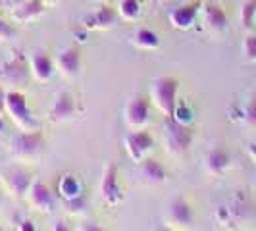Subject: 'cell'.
I'll return each instance as SVG.
<instances>
[{
    "label": "cell",
    "mask_w": 256,
    "mask_h": 231,
    "mask_svg": "<svg viewBox=\"0 0 256 231\" xmlns=\"http://www.w3.org/2000/svg\"><path fill=\"white\" fill-rule=\"evenodd\" d=\"M180 81L172 76H160L150 83V98L164 116H174L178 108Z\"/></svg>",
    "instance_id": "6da1fadb"
},
{
    "label": "cell",
    "mask_w": 256,
    "mask_h": 231,
    "mask_svg": "<svg viewBox=\"0 0 256 231\" xmlns=\"http://www.w3.org/2000/svg\"><path fill=\"white\" fill-rule=\"evenodd\" d=\"M164 139L166 146L172 154H183L192 146L194 131L189 128V124L180 122L176 116H166L164 120Z\"/></svg>",
    "instance_id": "7a4b0ae2"
},
{
    "label": "cell",
    "mask_w": 256,
    "mask_h": 231,
    "mask_svg": "<svg viewBox=\"0 0 256 231\" xmlns=\"http://www.w3.org/2000/svg\"><path fill=\"white\" fill-rule=\"evenodd\" d=\"M6 112L20 129H38L35 116L31 112L27 96L20 90H6Z\"/></svg>",
    "instance_id": "3957f363"
},
{
    "label": "cell",
    "mask_w": 256,
    "mask_h": 231,
    "mask_svg": "<svg viewBox=\"0 0 256 231\" xmlns=\"http://www.w3.org/2000/svg\"><path fill=\"white\" fill-rule=\"evenodd\" d=\"M12 154L18 158H33L44 148V135L38 129H22L20 133H16L12 139Z\"/></svg>",
    "instance_id": "277c9868"
},
{
    "label": "cell",
    "mask_w": 256,
    "mask_h": 231,
    "mask_svg": "<svg viewBox=\"0 0 256 231\" xmlns=\"http://www.w3.org/2000/svg\"><path fill=\"white\" fill-rule=\"evenodd\" d=\"M124 146H126V152L128 156L139 164L142 158H146L148 152L152 150L154 146V137L150 131L146 129H135V131H129L128 135L124 137Z\"/></svg>",
    "instance_id": "5b68a950"
},
{
    "label": "cell",
    "mask_w": 256,
    "mask_h": 231,
    "mask_svg": "<svg viewBox=\"0 0 256 231\" xmlns=\"http://www.w3.org/2000/svg\"><path fill=\"white\" fill-rule=\"evenodd\" d=\"M100 196L108 206H118L124 200V191L120 185V170L114 162H108L102 170V180H100Z\"/></svg>",
    "instance_id": "8992f818"
},
{
    "label": "cell",
    "mask_w": 256,
    "mask_h": 231,
    "mask_svg": "<svg viewBox=\"0 0 256 231\" xmlns=\"http://www.w3.org/2000/svg\"><path fill=\"white\" fill-rule=\"evenodd\" d=\"M0 181L4 183V187L12 192L16 198H24L31 189L33 176H31V172H27L26 168H8L0 174Z\"/></svg>",
    "instance_id": "52a82bcc"
},
{
    "label": "cell",
    "mask_w": 256,
    "mask_h": 231,
    "mask_svg": "<svg viewBox=\"0 0 256 231\" xmlns=\"http://www.w3.org/2000/svg\"><path fill=\"white\" fill-rule=\"evenodd\" d=\"M166 222L174 230H191L194 226V212H192L191 204L181 196L174 198L168 206Z\"/></svg>",
    "instance_id": "ba28073f"
},
{
    "label": "cell",
    "mask_w": 256,
    "mask_h": 231,
    "mask_svg": "<svg viewBox=\"0 0 256 231\" xmlns=\"http://www.w3.org/2000/svg\"><path fill=\"white\" fill-rule=\"evenodd\" d=\"M150 116V100L142 94L131 96L124 108V120L131 129H141Z\"/></svg>",
    "instance_id": "9c48e42d"
},
{
    "label": "cell",
    "mask_w": 256,
    "mask_h": 231,
    "mask_svg": "<svg viewBox=\"0 0 256 231\" xmlns=\"http://www.w3.org/2000/svg\"><path fill=\"white\" fill-rule=\"evenodd\" d=\"M77 96L72 92H60L52 100L48 108V122L50 124H64L77 114Z\"/></svg>",
    "instance_id": "30bf717a"
},
{
    "label": "cell",
    "mask_w": 256,
    "mask_h": 231,
    "mask_svg": "<svg viewBox=\"0 0 256 231\" xmlns=\"http://www.w3.org/2000/svg\"><path fill=\"white\" fill-rule=\"evenodd\" d=\"M200 14H202V24L212 35L226 33V29L230 26V20H228L226 10L220 6L218 2H204L200 6Z\"/></svg>",
    "instance_id": "8fae6325"
},
{
    "label": "cell",
    "mask_w": 256,
    "mask_h": 231,
    "mask_svg": "<svg viewBox=\"0 0 256 231\" xmlns=\"http://www.w3.org/2000/svg\"><path fill=\"white\" fill-rule=\"evenodd\" d=\"M200 6L202 2H187L183 6H178L174 8L172 12L168 14V20L174 29H180V31H187L194 26L196 22V16L200 12Z\"/></svg>",
    "instance_id": "7c38bea8"
},
{
    "label": "cell",
    "mask_w": 256,
    "mask_h": 231,
    "mask_svg": "<svg viewBox=\"0 0 256 231\" xmlns=\"http://www.w3.org/2000/svg\"><path fill=\"white\" fill-rule=\"evenodd\" d=\"M120 14L116 12L112 6H100L96 8L94 12L87 14L83 18V26L85 29H90V31H104V29H112L118 22Z\"/></svg>",
    "instance_id": "4fadbf2b"
},
{
    "label": "cell",
    "mask_w": 256,
    "mask_h": 231,
    "mask_svg": "<svg viewBox=\"0 0 256 231\" xmlns=\"http://www.w3.org/2000/svg\"><path fill=\"white\" fill-rule=\"evenodd\" d=\"M27 198H29L31 208L37 210V212H52L54 202H56L50 189L38 180H35L31 183V189L27 192Z\"/></svg>",
    "instance_id": "5bb4252c"
},
{
    "label": "cell",
    "mask_w": 256,
    "mask_h": 231,
    "mask_svg": "<svg viewBox=\"0 0 256 231\" xmlns=\"http://www.w3.org/2000/svg\"><path fill=\"white\" fill-rule=\"evenodd\" d=\"M56 70L64 77H74L81 70V50L77 46H66L56 56Z\"/></svg>",
    "instance_id": "9a60e30c"
},
{
    "label": "cell",
    "mask_w": 256,
    "mask_h": 231,
    "mask_svg": "<svg viewBox=\"0 0 256 231\" xmlns=\"http://www.w3.org/2000/svg\"><path fill=\"white\" fill-rule=\"evenodd\" d=\"M29 70H31V76L35 77L38 83H44V81L52 79L54 72H56V64L44 50H35L29 58Z\"/></svg>",
    "instance_id": "2e32d148"
},
{
    "label": "cell",
    "mask_w": 256,
    "mask_h": 231,
    "mask_svg": "<svg viewBox=\"0 0 256 231\" xmlns=\"http://www.w3.org/2000/svg\"><path fill=\"white\" fill-rule=\"evenodd\" d=\"M27 76H29V62H26L24 56H16L14 60L6 62L0 68V79L10 85L26 83Z\"/></svg>",
    "instance_id": "e0dca14e"
},
{
    "label": "cell",
    "mask_w": 256,
    "mask_h": 231,
    "mask_svg": "<svg viewBox=\"0 0 256 231\" xmlns=\"http://www.w3.org/2000/svg\"><path fill=\"white\" fill-rule=\"evenodd\" d=\"M204 168L206 172L210 176H214V178L224 176L231 168V154L226 148H222V146H216V148L208 150L204 158Z\"/></svg>",
    "instance_id": "ac0fdd59"
},
{
    "label": "cell",
    "mask_w": 256,
    "mask_h": 231,
    "mask_svg": "<svg viewBox=\"0 0 256 231\" xmlns=\"http://www.w3.org/2000/svg\"><path fill=\"white\" fill-rule=\"evenodd\" d=\"M139 174H141L142 181L150 183V185H160L168 180V170L166 166L156 160V158H142L139 162Z\"/></svg>",
    "instance_id": "d6986e66"
},
{
    "label": "cell",
    "mask_w": 256,
    "mask_h": 231,
    "mask_svg": "<svg viewBox=\"0 0 256 231\" xmlns=\"http://www.w3.org/2000/svg\"><path fill=\"white\" fill-rule=\"evenodd\" d=\"M44 8H46L44 0H27L20 6H14L12 16L18 22H33L44 14Z\"/></svg>",
    "instance_id": "ffe728a7"
},
{
    "label": "cell",
    "mask_w": 256,
    "mask_h": 231,
    "mask_svg": "<svg viewBox=\"0 0 256 231\" xmlns=\"http://www.w3.org/2000/svg\"><path fill=\"white\" fill-rule=\"evenodd\" d=\"M58 194L62 196V200L76 198L79 194H83V183L76 174H64L58 180Z\"/></svg>",
    "instance_id": "44dd1931"
},
{
    "label": "cell",
    "mask_w": 256,
    "mask_h": 231,
    "mask_svg": "<svg viewBox=\"0 0 256 231\" xmlns=\"http://www.w3.org/2000/svg\"><path fill=\"white\" fill-rule=\"evenodd\" d=\"M133 44L141 50H156L160 46V37L156 31L148 27H139L133 35Z\"/></svg>",
    "instance_id": "7402d4cb"
},
{
    "label": "cell",
    "mask_w": 256,
    "mask_h": 231,
    "mask_svg": "<svg viewBox=\"0 0 256 231\" xmlns=\"http://www.w3.org/2000/svg\"><path fill=\"white\" fill-rule=\"evenodd\" d=\"M256 22V0H244L239 10V24L244 31H250Z\"/></svg>",
    "instance_id": "603a6c76"
},
{
    "label": "cell",
    "mask_w": 256,
    "mask_h": 231,
    "mask_svg": "<svg viewBox=\"0 0 256 231\" xmlns=\"http://www.w3.org/2000/svg\"><path fill=\"white\" fill-rule=\"evenodd\" d=\"M141 0H120V6H118V14L122 20L126 22H135L139 16H141Z\"/></svg>",
    "instance_id": "cb8c5ba5"
},
{
    "label": "cell",
    "mask_w": 256,
    "mask_h": 231,
    "mask_svg": "<svg viewBox=\"0 0 256 231\" xmlns=\"http://www.w3.org/2000/svg\"><path fill=\"white\" fill-rule=\"evenodd\" d=\"M241 120L246 126H256V94H250L241 106Z\"/></svg>",
    "instance_id": "d4e9b609"
},
{
    "label": "cell",
    "mask_w": 256,
    "mask_h": 231,
    "mask_svg": "<svg viewBox=\"0 0 256 231\" xmlns=\"http://www.w3.org/2000/svg\"><path fill=\"white\" fill-rule=\"evenodd\" d=\"M241 52H243L246 62H256V35L254 33H248V35L243 38Z\"/></svg>",
    "instance_id": "484cf974"
},
{
    "label": "cell",
    "mask_w": 256,
    "mask_h": 231,
    "mask_svg": "<svg viewBox=\"0 0 256 231\" xmlns=\"http://www.w3.org/2000/svg\"><path fill=\"white\" fill-rule=\"evenodd\" d=\"M64 204L70 214H83L85 208H87V196H85V194H79V196H76V198L64 200Z\"/></svg>",
    "instance_id": "4316f807"
},
{
    "label": "cell",
    "mask_w": 256,
    "mask_h": 231,
    "mask_svg": "<svg viewBox=\"0 0 256 231\" xmlns=\"http://www.w3.org/2000/svg\"><path fill=\"white\" fill-rule=\"evenodd\" d=\"M12 37H14V27L4 18H0V40H8V38Z\"/></svg>",
    "instance_id": "83f0119b"
},
{
    "label": "cell",
    "mask_w": 256,
    "mask_h": 231,
    "mask_svg": "<svg viewBox=\"0 0 256 231\" xmlns=\"http://www.w3.org/2000/svg\"><path fill=\"white\" fill-rule=\"evenodd\" d=\"M18 230L33 231V230H35V226H33V222H31V220H22V226H18Z\"/></svg>",
    "instance_id": "f1b7e54d"
},
{
    "label": "cell",
    "mask_w": 256,
    "mask_h": 231,
    "mask_svg": "<svg viewBox=\"0 0 256 231\" xmlns=\"http://www.w3.org/2000/svg\"><path fill=\"white\" fill-rule=\"evenodd\" d=\"M246 152H248V156L252 158V162L256 164V141H252V142H248V144H246Z\"/></svg>",
    "instance_id": "f546056e"
},
{
    "label": "cell",
    "mask_w": 256,
    "mask_h": 231,
    "mask_svg": "<svg viewBox=\"0 0 256 231\" xmlns=\"http://www.w3.org/2000/svg\"><path fill=\"white\" fill-rule=\"evenodd\" d=\"M6 110V90L0 87V112Z\"/></svg>",
    "instance_id": "4dcf8cb0"
},
{
    "label": "cell",
    "mask_w": 256,
    "mask_h": 231,
    "mask_svg": "<svg viewBox=\"0 0 256 231\" xmlns=\"http://www.w3.org/2000/svg\"><path fill=\"white\" fill-rule=\"evenodd\" d=\"M24 2H27V0H8V4H10V6H20V4H24Z\"/></svg>",
    "instance_id": "1f68e13d"
},
{
    "label": "cell",
    "mask_w": 256,
    "mask_h": 231,
    "mask_svg": "<svg viewBox=\"0 0 256 231\" xmlns=\"http://www.w3.org/2000/svg\"><path fill=\"white\" fill-rule=\"evenodd\" d=\"M54 231H68V228H66V226H62V222H60L58 226H54Z\"/></svg>",
    "instance_id": "d6a6232c"
},
{
    "label": "cell",
    "mask_w": 256,
    "mask_h": 231,
    "mask_svg": "<svg viewBox=\"0 0 256 231\" xmlns=\"http://www.w3.org/2000/svg\"><path fill=\"white\" fill-rule=\"evenodd\" d=\"M58 2H60V0H44L46 6H54V4H58Z\"/></svg>",
    "instance_id": "836d02e7"
},
{
    "label": "cell",
    "mask_w": 256,
    "mask_h": 231,
    "mask_svg": "<svg viewBox=\"0 0 256 231\" xmlns=\"http://www.w3.org/2000/svg\"><path fill=\"white\" fill-rule=\"evenodd\" d=\"M6 129V124H4V120H2V116H0V133Z\"/></svg>",
    "instance_id": "e575fe53"
},
{
    "label": "cell",
    "mask_w": 256,
    "mask_h": 231,
    "mask_svg": "<svg viewBox=\"0 0 256 231\" xmlns=\"http://www.w3.org/2000/svg\"><path fill=\"white\" fill-rule=\"evenodd\" d=\"M0 230H2V228H0Z\"/></svg>",
    "instance_id": "d590c367"
}]
</instances>
